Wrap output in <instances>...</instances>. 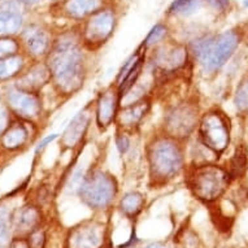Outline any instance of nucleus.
I'll list each match as a JSON object with an SVG mask.
<instances>
[{
    "label": "nucleus",
    "instance_id": "nucleus-1",
    "mask_svg": "<svg viewBox=\"0 0 248 248\" xmlns=\"http://www.w3.org/2000/svg\"><path fill=\"white\" fill-rule=\"evenodd\" d=\"M47 56V65L56 89L65 95L77 93L83 86L86 77V59L81 35L62 34L53 42Z\"/></svg>",
    "mask_w": 248,
    "mask_h": 248
},
{
    "label": "nucleus",
    "instance_id": "nucleus-2",
    "mask_svg": "<svg viewBox=\"0 0 248 248\" xmlns=\"http://www.w3.org/2000/svg\"><path fill=\"white\" fill-rule=\"evenodd\" d=\"M150 178L156 185H164L183 170L185 154L181 140L169 135L155 137L147 147Z\"/></svg>",
    "mask_w": 248,
    "mask_h": 248
},
{
    "label": "nucleus",
    "instance_id": "nucleus-3",
    "mask_svg": "<svg viewBox=\"0 0 248 248\" xmlns=\"http://www.w3.org/2000/svg\"><path fill=\"white\" fill-rule=\"evenodd\" d=\"M242 43V33L230 29L218 35H209L198 39L194 52L203 68L204 73L215 74L220 72Z\"/></svg>",
    "mask_w": 248,
    "mask_h": 248
},
{
    "label": "nucleus",
    "instance_id": "nucleus-4",
    "mask_svg": "<svg viewBox=\"0 0 248 248\" xmlns=\"http://www.w3.org/2000/svg\"><path fill=\"white\" fill-rule=\"evenodd\" d=\"M232 182L226 168L215 163L196 164L186 175V183L192 195L208 204L222 198Z\"/></svg>",
    "mask_w": 248,
    "mask_h": 248
},
{
    "label": "nucleus",
    "instance_id": "nucleus-5",
    "mask_svg": "<svg viewBox=\"0 0 248 248\" xmlns=\"http://www.w3.org/2000/svg\"><path fill=\"white\" fill-rule=\"evenodd\" d=\"M117 192L116 178L102 169H95L86 174L77 190L82 203L94 211H102L109 207Z\"/></svg>",
    "mask_w": 248,
    "mask_h": 248
},
{
    "label": "nucleus",
    "instance_id": "nucleus-6",
    "mask_svg": "<svg viewBox=\"0 0 248 248\" xmlns=\"http://www.w3.org/2000/svg\"><path fill=\"white\" fill-rule=\"evenodd\" d=\"M199 142L220 157L232 142V121L224 110L215 108L200 117L198 125Z\"/></svg>",
    "mask_w": 248,
    "mask_h": 248
},
{
    "label": "nucleus",
    "instance_id": "nucleus-7",
    "mask_svg": "<svg viewBox=\"0 0 248 248\" xmlns=\"http://www.w3.org/2000/svg\"><path fill=\"white\" fill-rule=\"evenodd\" d=\"M116 28V15L112 9L100 8L86 18L82 26V45L87 49H96L106 43Z\"/></svg>",
    "mask_w": 248,
    "mask_h": 248
},
{
    "label": "nucleus",
    "instance_id": "nucleus-8",
    "mask_svg": "<svg viewBox=\"0 0 248 248\" xmlns=\"http://www.w3.org/2000/svg\"><path fill=\"white\" fill-rule=\"evenodd\" d=\"M199 107L195 102H182L175 104L165 116V134L171 138H188L199 125Z\"/></svg>",
    "mask_w": 248,
    "mask_h": 248
},
{
    "label": "nucleus",
    "instance_id": "nucleus-9",
    "mask_svg": "<svg viewBox=\"0 0 248 248\" xmlns=\"http://www.w3.org/2000/svg\"><path fill=\"white\" fill-rule=\"evenodd\" d=\"M188 60L187 48L177 43H168L160 46L152 55V66L156 73L161 76H170L183 69Z\"/></svg>",
    "mask_w": 248,
    "mask_h": 248
},
{
    "label": "nucleus",
    "instance_id": "nucleus-10",
    "mask_svg": "<svg viewBox=\"0 0 248 248\" xmlns=\"http://www.w3.org/2000/svg\"><path fill=\"white\" fill-rule=\"evenodd\" d=\"M106 229L98 221H83L70 230L68 236L69 248H102Z\"/></svg>",
    "mask_w": 248,
    "mask_h": 248
},
{
    "label": "nucleus",
    "instance_id": "nucleus-11",
    "mask_svg": "<svg viewBox=\"0 0 248 248\" xmlns=\"http://www.w3.org/2000/svg\"><path fill=\"white\" fill-rule=\"evenodd\" d=\"M120 102H121V96L118 93L117 86L116 87L110 86L99 94L95 117H96V125L100 130H107L116 121Z\"/></svg>",
    "mask_w": 248,
    "mask_h": 248
},
{
    "label": "nucleus",
    "instance_id": "nucleus-12",
    "mask_svg": "<svg viewBox=\"0 0 248 248\" xmlns=\"http://www.w3.org/2000/svg\"><path fill=\"white\" fill-rule=\"evenodd\" d=\"M8 104L11 109L26 120H33L41 114L42 104L37 93L25 91L18 87L8 91Z\"/></svg>",
    "mask_w": 248,
    "mask_h": 248
},
{
    "label": "nucleus",
    "instance_id": "nucleus-13",
    "mask_svg": "<svg viewBox=\"0 0 248 248\" xmlns=\"http://www.w3.org/2000/svg\"><path fill=\"white\" fill-rule=\"evenodd\" d=\"M151 102L148 99L143 98L140 100L131 104H127L122 108L121 110H118L117 117H116V124L117 126L124 130H133L135 127L139 126V124L142 122V120L147 116V113L150 112Z\"/></svg>",
    "mask_w": 248,
    "mask_h": 248
},
{
    "label": "nucleus",
    "instance_id": "nucleus-14",
    "mask_svg": "<svg viewBox=\"0 0 248 248\" xmlns=\"http://www.w3.org/2000/svg\"><path fill=\"white\" fill-rule=\"evenodd\" d=\"M22 39H24V43L29 52L35 57L48 55L53 43L51 42V38L45 29H42L41 26H37V25H31L25 29L22 33Z\"/></svg>",
    "mask_w": 248,
    "mask_h": 248
},
{
    "label": "nucleus",
    "instance_id": "nucleus-15",
    "mask_svg": "<svg viewBox=\"0 0 248 248\" xmlns=\"http://www.w3.org/2000/svg\"><path fill=\"white\" fill-rule=\"evenodd\" d=\"M52 79L51 70L47 64H35L21 76L17 81V87L30 93H38L39 90Z\"/></svg>",
    "mask_w": 248,
    "mask_h": 248
},
{
    "label": "nucleus",
    "instance_id": "nucleus-16",
    "mask_svg": "<svg viewBox=\"0 0 248 248\" xmlns=\"http://www.w3.org/2000/svg\"><path fill=\"white\" fill-rule=\"evenodd\" d=\"M90 120L91 116L86 109L81 110L79 113L74 116L69 126L66 127V130L62 134L61 138V146L66 147V148H74L78 143L81 142L82 138L85 137L86 131L89 129Z\"/></svg>",
    "mask_w": 248,
    "mask_h": 248
},
{
    "label": "nucleus",
    "instance_id": "nucleus-17",
    "mask_svg": "<svg viewBox=\"0 0 248 248\" xmlns=\"http://www.w3.org/2000/svg\"><path fill=\"white\" fill-rule=\"evenodd\" d=\"M103 0H65L64 13L73 20H83L102 8Z\"/></svg>",
    "mask_w": 248,
    "mask_h": 248
},
{
    "label": "nucleus",
    "instance_id": "nucleus-18",
    "mask_svg": "<svg viewBox=\"0 0 248 248\" xmlns=\"http://www.w3.org/2000/svg\"><path fill=\"white\" fill-rule=\"evenodd\" d=\"M29 138V131L24 124L15 122L7 127V130L1 134V146L5 150L15 151L18 150L26 143Z\"/></svg>",
    "mask_w": 248,
    "mask_h": 248
},
{
    "label": "nucleus",
    "instance_id": "nucleus-19",
    "mask_svg": "<svg viewBox=\"0 0 248 248\" xmlns=\"http://www.w3.org/2000/svg\"><path fill=\"white\" fill-rule=\"evenodd\" d=\"M226 170L232 181L243 178L248 171V148L244 144L236 146L235 151L226 163Z\"/></svg>",
    "mask_w": 248,
    "mask_h": 248
},
{
    "label": "nucleus",
    "instance_id": "nucleus-20",
    "mask_svg": "<svg viewBox=\"0 0 248 248\" xmlns=\"http://www.w3.org/2000/svg\"><path fill=\"white\" fill-rule=\"evenodd\" d=\"M146 204L144 196L138 191L126 192L120 200V211L129 218H134L143 211Z\"/></svg>",
    "mask_w": 248,
    "mask_h": 248
},
{
    "label": "nucleus",
    "instance_id": "nucleus-21",
    "mask_svg": "<svg viewBox=\"0 0 248 248\" xmlns=\"http://www.w3.org/2000/svg\"><path fill=\"white\" fill-rule=\"evenodd\" d=\"M22 28V16L20 11L0 9V37H9L18 33Z\"/></svg>",
    "mask_w": 248,
    "mask_h": 248
},
{
    "label": "nucleus",
    "instance_id": "nucleus-22",
    "mask_svg": "<svg viewBox=\"0 0 248 248\" xmlns=\"http://www.w3.org/2000/svg\"><path fill=\"white\" fill-rule=\"evenodd\" d=\"M24 68V59L20 55L0 59V81H8L16 77Z\"/></svg>",
    "mask_w": 248,
    "mask_h": 248
},
{
    "label": "nucleus",
    "instance_id": "nucleus-23",
    "mask_svg": "<svg viewBox=\"0 0 248 248\" xmlns=\"http://www.w3.org/2000/svg\"><path fill=\"white\" fill-rule=\"evenodd\" d=\"M144 60H146V52L142 53V56L139 57V60L137 61V64L133 66V69L129 72V74L125 77V79L117 86L118 93H120L121 99L124 98V95H126L127 91H130V90L133 89V86L135 85V82L138 81V78L140 77L143 66H144Z\"/></svg>",
    "mask_w": 248,
    "mask_h": 248
},
{
    "label": "nucleus",
    "instance_id": "nucleus-24",
    "mask_svg": "<svg viewBox=\"0 0 248 248\" xmlns=\"http://www.w3.org/2000/svg\"><path fill=\"white\" fill-rule=\"evenodd\" d=\"M39 220H41V215L35 207H24L21 211H18L16 217L17 226L21 230H31L37 226Z\"/></svg>",
    "mask_w": 248,
    "mask_h": 248
},
{
    "label": "nucleus",
    "instance_id": "nucleus-25",
    "mask_svg": "<svg viewBox=\"0 0 248 248\" xmlns=\"http://www.w3.org/2000/svg\"><path fill=\"white\" fill-rule=\"evenodd\" d=\"M234 106L238 113L248 116V74H246L236 85L234 93Z\"/></svg>",
    "mask_w": 248,
    "mask_h": 248
},
{
    "label": "nucleus",
    "instance_id": "nucleus-26",
    "mask_svg": "<svg viewBox=\"0 0 248 248\" xmlns=\"http://www.w3.org/2000/svg\"><path fill=\"white\" fill-rule=\"evenodd\" d=\"M203 4V0H173L169 13L174 16H190Z\"/></svg>",
    "mask_w": 248,
    "mask_h": 248
},
{
    "label": "nucleus",
    "instance_id": "nucleus-27",
    "mask_svg": "<svg viewBox=\"0 0 248 248\" xmlns=\"http://www.w3.org/2000/svg\"><path fill=\"white\" fill-rule=\"evenodd\" d=\"M168 34V28L163 24L155 25L154 28L151 29V31L148 33V35L146 37V39L143 41L142 47L144 48H148V47H152V46H156L161 43V42L165 39Z\"/></svg>",
    "mask_w": 248,
    "mask_h": 248
},
{
    "label": "nucleus",
    "instance_id": "nucleus-28",
    "mask_svg": "<svg viewBox=\"0 0 248 248\" xmlns=\"http://www.w3.org/2000/svg\"><path fill=\"white\" fill-rule=\"evenodd\" d=\"M11 234V218L5 207H0V244H5Z\"/></svg>",
    "mask_w": 248,
    "mask_h": 248
},
{
    "label": "nucleus",
    "instance_id": "nucleus-29",
    "mask_svg": "<svg viewBox=\"0 0 248 248\" xmlns=\"http://www.w3.org/2000/svg\"><path fill=\"white\" fill-rule=\"evenodd\" d=\"M18 43L9 37H0V59L17 55Z\"/></svg>",
    "mask_w": 248,
    "mask_h": 248
},
{
    "label": "nucleus",
    "instance_id": "nucleus-30",
    "mask_svg": "<svg viewBox=\"0 0 248 248\" xmlns=\"http://www.w3.org/2000/svg\"><path fill=\"white\" fill-rule=\"evenodd\" d=\"M130 146L131 142L129 135L125 134L124 131L122 133H117V135H116V147H117L120 155H126L129 152V150H130Z\"/></svg>",
    "mask_w": 248,
    "mask_h": 248
},
{
    "label": "nucleus",
    "instance_id": "nucleus-31",
    "mask_svg": "<svg viewBox=\"0 0 248 248\" xmlns=\"http://www.w3.org/2000/svg\"><path fill=\"white\" fill-rule=\"evenodd\" d=\"M9 126V112L8 108L0 103V134H3Z\"/></svg>",
    "mask_w": 248,
    "mask_h": 248
},
{
    "label": "nucleus",
    "instance_id": "nucleus-32",
    "mask_svg": "<svg viewBox=\"0 0 248 248\" xmlns=\"http://www.w3.org/2000/svg\"><path fill=\"white\" fill-rule=\"evenodd\" d=\"M45 240H46L45 232H35L31 234V236H30V240H29V242H30V246H31V248H43Z\"/></svg>",
    "mask_w": 248,
    "mask_h": 248
},
{
    "label": "nucleus",
    "instance_id": "nucleus-33",
    "mask_svg": "<svg viewBox=\"0 0 248 248\" xmlns=\"http://www.w3.org/2000/svg\"><path fill=\"white\" fill-rule=\"evenodd\" d=\"M205 1H208L213 8L221 11V12L226 11L230 5V0H205Z\"/></svg>",
    "mask_w": 248,
    "mask_h": 248
},
{
    "label": "nucleus",
    "instance_id": "nucleus-34",
    "mask_svg": "<svg viewBox=\"0 0 248 248\" xmlns=\"http://www.w3.org/2000/svg\"><path fill=\"white\" fill-rule=\"evenodd\" d=\"M9 248H31V246H30V242H29V240L17 238V239H13L12 242H11Z\"/></svg>",
    "mask_w": 248,
    "mask_h": 248
},
{
    "label": "nucleus",
    "instance_id": "nucleus-35",
    "mask_svg": "<svg viewBox=\"0 0 248 248\" xmlns=\"http://www.w3.org/2000/svg\"><path fill=\"white\" fill-rule=\"evenodd\" d=\"M57 137H59V135H57V134H51V135H48L47 138L43 139V140H42V142L39 143V144H38L37 152H39V151H41V150H43V148H46V147L48 146L49 143L53 142L55 139H57Z\"/></svg>",
    "mask_w": 248,
    "mask_h": 248
},
{
    "label": "nucleus",
    "instance_id": "nucleus-36",
    "mask_svg": "<svg viewBox=\"0 0 248 248\" xmlns=\"http://www.w3.org/2000/svg\"><path fill=\"white\" fill-rule=\"evenodd\" d=\"M146 248H167V247H165V246L161 243H151V244H148Z\"/></svg>",
    "mask_w": 248,
    "mask_h": 248
},
{
    "label": "nucleus",
    "instance_id": "nucleus-37",
    "mask_svg": "<svg viewBox=\"0 0 248 248\" xmlns=\"http://www.w3.org/2000/svg\"><path fill=\"white\" fill-rule=\"evenodd\" d=\"M20 3H24V4H37L41 0H18Z\"/></svg>",
    "mask_w": 248,
    "mask_h": 248
},
{
    "label": "nucleus",
    "instance_id": "nucleus-38",
    "mask_svg": "<svg viewBox=\"0 0 248 248\" xmlns=\"http://www.w3.org/2000/svg\"><path fill=\"white\" fill-rule=\"evenodd\" d=\"M243 5L246 8H248V0H243Z\"/></svg>",
    "mask_w": 248,
    "mask_h": 248
}]
</instances>
